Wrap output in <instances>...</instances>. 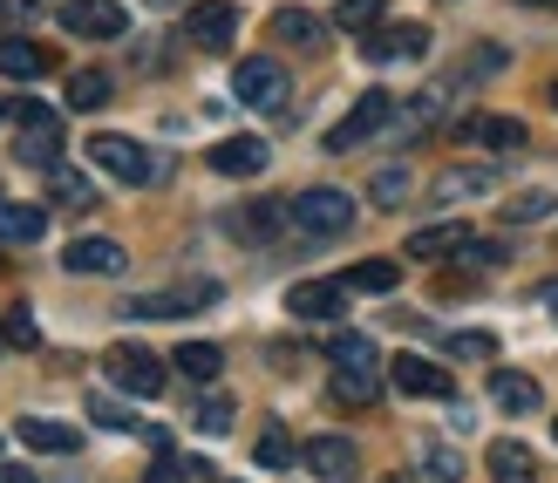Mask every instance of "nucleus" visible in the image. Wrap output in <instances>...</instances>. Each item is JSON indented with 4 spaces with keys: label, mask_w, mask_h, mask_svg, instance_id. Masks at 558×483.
Instances as JSON below:
<instances>
[{
    "label": "nucleus",
    "mask_w": 558,
    "mask_h": 483,
    "mask_svg": "<svg viewBox=\"0 0 558 483\" xmlns=\"http://www.w3.org/2000/svg\"><path fill=\"white\" fill-rule=\"evenodd\" d=\"M287 205H293V232H306V239H341L354 225V197L333 184H314V191L287 197Z\"/></svg>",
    "instance_id": "f257e3e1"
},
{
    "label": "nucleus",
    "mask_w": 558,
    "mask_h": 483,
    "mask_svg": "<svg viewBox=\"0 0 558 483\" xmlns=\"http://www.w3.org/2000/svg\"><path fill=\"white\" fill-rule=\"evenodd\" d=\"M423 463H429V483H457L463 476V463L450 457V449H423Z\"/></svg>",
    "instance_id": "58836bf2"
},
{
    "label": "nucleus",
    "mask_w": 558,
    "mask_h": 483,
    "mask_svg": "<svg viewBox=\"0 0 558 483\" xmlns=\"http://www.w3.org/2000/svg\"><path fill=\"white\" fill-rule=\"evenodd\" d=\"M144 483H191V463H178V457H157V463L144 470Z\"/></svg>",
    "instance_id": "ea45409f"
},
{
    "label": "nucleus",
    "mask_w": 558,
    "mask_h": 483,
    "mask_svg": "<svg viewBox=\"0 0 558 483\" xmlns=\"http://www.w3.org/2000/svg\"><path fill=\"white\" fill-rule=\"evenodd\" d=\"M396 279H402L396 259H361V266L348 273V293H396Z\"/></svg>",
    "instance_id": "cd10ccee"
},
{
    "label": "nucleus",
    "mask_w": 558,
    "mask_h": 483,
    "mask_svg": "<svg viewBox=\"0 0 558 483\" xmlns=\"http://www.w3.org/2000/svg\"><path fill=\"white\" fill-rule=\"evenodd\" d=\"M450 354H477L484 361V354H497V340L490 334H450Z\"/></svg>",
    "instance_id": "a19ab883"
},
{
    "label": "nucleus",
    "mask_w": 558,
    "mask_h": 483,
    "mask_svg": "<svg viewBox=\"0 0 558 483\" xmlns=\"http://www.w3.org/2000/svg\"><path fill=\"white\" fill-rule=\"evenodd\" d=\"M402 252L409 259H450V252H470V225H457V218L450 225H423Z\"/></svg>",
    "instance_id": "aec40b11"
},
{
    "label": "nucleus",
    "mask_w": 558,
    "mask_h": 483,
    "mask_svg": "<svg viewBox=\"0 0 558 483\" xmlns=\"http://www.w3.org/2000/svg\"><path fill=\"white\" fill-rule=\"evenodd\" d=\"M333 367H368V375H381V354H375V340L368 334H333Z\"/></svg>",
    "instance_id": "bb28decb"
},
{
    "label": "nucleus",
    "mask_w": 558,
    "mask_h": 483,
    "mask_svg": "<svg viewBox=\"0 0 558 483\" xmlns=\"http://www.w3.org/2000/svg\"><path fill=\"white\" fill-rule=\"evenodd\" d=\"M0 75H8V82H35V75H48V48L27 41V35H0Z\"/></svg>",
    "instance_id": "6ab92c4d"
},
{
    "label": "nucleus",
    "mask_w": 558,
    "mask_h": 483,
    "mask_svg": "<svg viewBox=\"0 0 558 483\" xmlns=\"http://www.w3.org/2000/svg\"><path fill=\"white\" fill-rule=\"evenodd\" d=\"M102 375L117 382L123 395H136V402H150V395H163V361L150 348H136V340H117V348L102 354Z\"/></svg>",
    "instance_id": "7ed1b4c3"
},
{
    "label": "nucleus",
    "mask_w": 558,
    "mask_h": 483,
    "mask_svg": "<svg viewBox=\"0 0 558 483\" xmlns=\"http://www.w3.org/2000/svg\"><path fill=\"white\" fill-rule=\"evenodd\" d=\"M272 35L287 41V48H320V14H306V8H279V14H272Z\"/></svg>",
    "instance_id": "5701e85b"
},
{
    "label": "nucleus",
    "mask_w": 558,
    "mask_h": 483,
    "mask_svg": "<svg viewBox=\"0 0 558 483\" xmlns=\"http://www.w3.org/2000/svg\"><path fill=\"white\" fill-rule=\"evenodd\" d=\"M551 212H558V197H551V191H524V197H511V205H505L511 225H532V218H551Z\"/></svg>",
    "instance_id": "72a5a7b5"
},
{
    "label": "nucleus",
    "mask_w": 558,
    "mask_h": 483,
    "mask_svg": "<svg viewBox=\"0 0 558 483\" xmlns=\"http://www.w3.org/2000/svg\"><path fill=\"white\" fill-rule=\"evenodd\" d=\"M14 436H21L27 449H41V457H69V449H82V436L69 430V422H48V415H21Z\"/></svg>",
    "instance_id": "dca6fc26"
},
{
    "label": "nucleus",
    "mask_w": 558,
    "mask_h": 483,
    "mask_svg": "<svg viewBox=\"0 0 558 483\" xmlns=\"http://www.w3.org/2000/svg\"><path fill=\"white\" fill-rule=\"evenodd\" d=\"M89 164L109 170V178H123V184H150V157H144V144H130V136H117V130L89 136Z\"/></svg>",
    "instance_id": "1a4fd4ad"
},
{
    "label": "nucleus",
    "mask_w": 558,
    "mask_h": 483,
    "mask_svg": "<svg viewBox=\"0 0 558 483\" xmlns=\"http://www.w3.org/2000/svg\"><path fill=\"white\" fill-rule=\"evenodd\" d=\"M381 14H388V0H341L333 27H341V35H368V27H381Z\"/></svg>",
    "instance_id": "7c9ffc66"
},
{
    "label": "nucleus",
    "mask_w": 558,
    "mask_h": 483,
    "mask_svg": "<svg viewBox=\"0 0 558 483\" xmlns=\"http://www.w3.org/2000/svg\"><path fill=\"white\" fill-rule=\"evenodd\" d=\"M232 96L245 109H279L287 102V69H279L272 55H245V62L232 69Z\"/></svg>",
    "instance_id": "0eeeda50"
},
{
    "label": "nucleus",
    "mask_w": 558,
    "mask_h": 483,
    "mask_svg": "<svg viewBox=\"0 0 558 483\" xmlns=\"http://www.w3.org/2000/svg\"><path fill=\"white\" fill-rule=\"evenodd\" d=\"M191 382H218V367H226V348H211V340H184V348L171 354Z\"/></svg>",
    "instance_id": "b1692460"
},
{
    "label": "nucleus",
    "mask_w": 558,
    "mask_h": 483,
    "mask_svg": "<svg viewBox=\"0 0 558 483\" xmlns=\"http://www.w3.org/2000/svg\"><path fill=\"white\" fill-rule=\"evenodd\" d=\"M551 109H558V82H551Z\"/></svg>",
    "instance_id": "49530a36"
},
{
    "label": "nucleus",
    "mask_w": 558,
    "mask_h": 483,
    "mask_svg": "<svg viewBox=\"0 0 558 483\" xmlns=\"http://www.w3.org/2000/svg\"><path fill=\"white\" fill-rule=\"evenodd\" d=\"M0 483H35V470H0Z\"/></svg>",
    "instance_id": "c03bdc74"
},
{
    "label": "nucleus",
    "mask_w": 558,
    "mask_h": 483,
    "mask_svg": "<svg viewBox=\"0 0 558 483\" xmlns=\"http://www.w3.org/2000/svg\"><path fill=\"white\" fill-rule=\"evenodd\" d=\"M368 197H375V205H402V197H409V170H375Z\"/></svg>",
    "instance_id": "e433bc0d"
},
{
    "label": "nucleus",
    "mask_w": 558,
    "mask_h": 483,
    "mask_svg": "<svg viewBox=\"0 0 558 483\" xmlns=\"http://www.w3.org/2000/svg\"><path fill=\"white\" fill-rule=\"evenodd\" d=\"M14 130H21V144H14L21 164H41V170L62 164V117H54L48 102H35V96L14 102Z\"/></svg>",
    "instance_id": "f03ea898"
},
{
    "label": "nucleus",
    "mask_w": 558,
    "mask_h": 483,
    "mask_svg": "<svg viewBox=\"0 0 558 483\" xmlns=\"http://www.w3.org/2000/svg\"><path fill=\"white\" fill-rule=\"evenodd\" d=\"M48 191H54V205H69V212L96 205V184L82 178V170H69V164H54V170H48Z\"/></svg>",
    "instance_id": "393cba45"
},
{
    "label": "nucleus",
    "mask_w": 558,
    "mask_h": 483,
    "mask_svg": "<svg viewBox=\"0 0 558 483\" xmlns=\"http://www.w3.org/2000/svg\"><path fill=\"white\" fill-rule=\"evenodd\" d=\"M41 232H48L41 205H14V197H0V239H8V245H35Z\"/></svg>",
    "instance_id": "412c9836"
},
{
    "label": "nucleus",
    "mask_w": 558,
    "mask_h": 483,
    "mask_svg": "<svg viewBox=\"0 0 558 483\" xmlns=\"http://www.w3.org/2000/svg\"><path fill=\"white\" fill-rule=\"evenodd\" d=\"M184 35L198 41L205 55H226L232 35H239V8H232V0H198V8L184 14Z\"/></svg>",
    "instance_id": "9b49d317"
},
{
    "label": "nucleus",
    "mask_w": 558,
    "mask_h": 483,
    "mask_svg": "<svg viewBox=\"0 0 558 483\" xmlns=\"http://www.w3.org/2000/svg\"><path fill=\"white\" fill-rule=\"evenodd\" d=\"M287 225H293V205H272V197H266V205H253V212L239 218V232L245 239H279Z\"/></svg>",
    "instance_id": "c85d7f7f"
},
{
    "label": "nucleus",
    "mask_w": 558,
    "mask_h": 483,
    "mask_svg": "<svg viewBox=\"0 0 558 483\" xmlns=\"http://www.w3.org/2000/svg\"><path fill=\"white\" fill-rule=\"evenodd\" d=\"M457 136H463V144H490V150H518V144H532L518 117H463Z\"/></svg>",
    "instance_id": "f3484780"
},
{
    "label": "nucleus",
    "mask_w": 558,
    "mask_h": 483,
    "mask_svg": "<svg viewBox=\"0 0 558 483\" xmlns=\"http://www.w3.org/2000/svg\"><path fill=\"white\" fill-rule=\"evenodd\" d=\"M293 457H300V449H293V436L272 422V430L259 436V470H293Z\"/></svg>",
    "instance_id": "473e14b6"
},
{
    "label": "nucleus",
    "mask_w": 558,
    "mask_h": 483,
    "mask_svg": "<svg viewBox=\"0 0 558 483\" xmlns=\"http://www.w3.org/2000/svg\"><path fill=\"white\" fill-rule=\"evenodd\" d=\"M62 27H69V35H82V41H123L130 35V14L117 8V0H69Z\"/></svg>",
    "instance_id": "6e6552de"
},
{
    "label": "nucleus",
    "mask_w": 558,
    "mask_h": 483,
    "mask_svg": "<svg viewBox=\"0 0 558 483\" xmlns=\"http://www.w3.org/2000/svg\"><path fill=\"white\" fill-rule=\"evenodd\" d=\"M0 348H8V334H0Z\"/></svg>",
    "instance_id": "09e8293b"
},
{
    "label": "nucleus",
    "mask_w": 558,
    "mask_h": 483,
    "mask_svg": "<svg viewBox=\"0 0 558 483\" xmlns=\"http://www.w3.org/2000/svg\"><path fill=\"white\" fill-rule=\"evenodd\" d=\"M0 117H8V109H0Z\"/></svg>",
    "instance_id": "8fccbe9b"
},
{
    "label": "nucleus",
    "mask_w": 558,
    "mask_h": 483,
    "mask_svg": "<svg viewBox=\"0 0 558 483\" xmlns=\"http://www.w3.org/2000/svg\"><path fill=\"white\" fill-rule=\"evenodd\" d=\"M490 470H497V483H532V476H538V457H532L518 436H497V443H490Z\"/></svg>",
    "instance_id": "4be33fe9"
},
{
    "label": "nucleus",
    "mask_w": 558,
    "mask_h": 483,
    "mask_svg": "<svg viewBox=\"0 0 558 483\" xmlns=\"http://www.w3.org/2000/svg\"><path fill=\"white\" fill-rule=\"evenodd\" d=\"M490 402L505 415H532V409H545V388L532 375H518V367H497V375H490Z\"/></svg>",
    "instance_id": "2eb2a0df"
},
{
    "label": "nucleus",
    "mask_w": 558,
    "mask_h": 483,
    "mask_svg": "<svg viewBox=\"0 0 558 483\" xmlns=\"http://www.w3.org/2000/svg\"><path fill=\"white\" fill-rule=\"evenodd\" d=\"M191 422H198L205 436H226L232 430V402H226V395H205V402L191 409Z\"/></svg>",
    "instance_id": "f704fd0d"
},
{
    "label": "nucleus",
    "mask_w": 558,
    "mask_h": 483,
    "mask_svg": "<svg viewBox=\"0 0 558 483\" xmlns=\"http://www.w3.org/2000/svg\"><path fill=\"white\" fill-rule=\"evenodd\" d=\"M551 436H558V415H551Z\"/></svg>",
    "instance_id": "de8ad7c7"
},
{
    "label": "nucleus",
    "mask_w": 558,
    "mask_h": 483,
    "mask_svg": "<svg viewBox=\"0 0 558 483\" xmlns=\"http://www.w3.org/2000/svg\"><path fill=\"white\" fill-rule=\"evenodd\" d=\"M470 259H477V266H505V259H511V252H505V245H497V239H470Z\"/></svg>",
    "instance_id": "79ce46f5"
},
{
    "label": "nucleus",
    "mask_w": 558,
    "mask_h": 483,
    "mask_svg": "<svg viewBox=\"0 0 558 483\" xmlns=\"http://www.w3.org/2000/svg\"><path fill=\"white\" fill-rule=\"evenodd\" d=\"M538 300H545L551 314H558V279H545V287H538Z\"/></svg>",
    "instance_id": "37998d69"
},
{
    "label": "nucleus",
    "mask_w": 558,
    "mask_h": 483,
    "mask_svg": "<svg viewBox=\"0 0 558 483\" xmlns=\"http://www.w3.org/2000/svg\"><path fill=\"white\" fill-rule=\"evenodd\" d=\"M388 123H396V96H388V89H361V102L327 130V150H361V144H368V136H381Z\"/></svg>",
    "instance_id": "20e7f679"
},
{
    "label": "nucleus",
    "mask_w": 558,
    "mask_h": 483,
    "mask_svg": "<svg viewBox=\"0 0 558 483\" xmlns=\"http://www.w3.org/2000/svg\"><path fill=\"white\" fill-rule=\"evenodd\" d=\"M361 55L368 62H423L429 55V27L423 21H381L361 35Z\"/></svg>",
    "instance_id": "423d86ee"
},
{
    "label": "nucleus",
    "mask_w": 558,
    "mask_h": 483,
    "mask_svg": "<svg viewBox=\"0 0 558 483\" xmlns=\"http://www.w3.org/2000/svg\"><path fill=\"white\" fill-rule=\"evenodd\" d=\"M211 300H218L211 279H191V287H171V293H136V300L117 306V314H130V321H178V314H198V306H211Z\"/></svg>",
    "instance_id": "39448f33"
},
{
    "label": "nucleus",
    "mask_w": 558,
    "mask_h": 483,
    "mask_svg": "<svg viewBox=\"0 0 558 483\" xmlns=\"http://www.w3.org/2000/svg\"><path fill=\"white\" fill-rule=\"evenodd\" d=\"M293 321H341L348 314V279H300L287 293Z\"/></svg>",
    "instance_id": "f8f14e48"
},
{
    "label": "nucleus",
    "mask_w": 558,
    "mask_h": 483,
    "mask_svg": "<svg viewBox=\"0 0 558 483\" xmlns=\"http://www.w3.org/2000/svg\"><path fill=\"white\" fill-rule=\"evenodd\" d=\"M497 184V170H477V164H470V170H442V178H436V197H442V205H457V197H477V191H490Z\"/></svg>",
    "instance_id": "a878e982"
},
{
    "label": "nucleus",
    "mask_w": 558,
    "mask_h": 483,
    "mask_svg": "<svg viewBox=\"0 0 558 483\" xmlns=\"http://www.w3.org/2000/svg\"><path fill=\"white\" fill-rule=\"evenodd\" d=\"M524 8H558V0H524Z\"/></svg>",
    "instance_id": "a18cd8bd"
},
{
    "label": "nucleus",
    "mask_w": 558,
    "mask_h": 483,
    "mask_svg": "<svg viewBox=\"0 0 558 483\" xmlns=\"http://www.w3.org/2000/svg\"><path fill=\"white\" fill-rule=\"evenodd\" d=\"M89 415L102 422V430H136V415L123 402H109V395H89Z\"/></svg>",
    "instance_id": "4c0bfd02"
},
{
    "label": "nucleus",
    "mask_w": 558,
    "mask_h": 483,
    "mask_svg": "<svg viewBox=\"0 0 558 483\" xmlns=\"http://www.w3.org/2000/svg\"><path fill=\"white\" fill-rule=\"evenodd\" d=\"M266 164H272V150L259 144V136H226V144H211V170H218V178H259Z\"/></svg>",
    "instance_id": "4468645a"
},
{
    "label": "nucleus",
    "mask_w": 558,
    "mask_h": 483,
    "mask_svg": "<svg viewBox=\"0 0 558 483\" xmlns=\"http://www.w3.org/2000/svg\"><path fill=\"white\" fill-rule=\"evenodd\" d=\"M388 382H396L402 395L442 402V395H450V367H442V361H423V354H396V361H388Z\"/></svg>",
    "instance_id": "ddd939ff"
},
{
    "label": "nucleus",
    "mask_w": 558,
    "mask_h": 483,
    "mask_svg": "<svg viewBox=\"0 0 558 483\" xmlns=\"http://www.w3.org/2000/svg\"><path fill=\"white\" fill-rule=\"evenodd\" d=\"M0 334H8V348H41V327H35V314H27V306H8Z\"/></svg>",
    "instance_id": "c9c22d12"
},
{
    "label": "nucleus",
    "mask_w": 558,
    "mask_h": 483,
    "mask_svg": "<svg viewBox=\"0 0 558 483\" xmlns=\"http://www.w3.org/2000/svg\"><path fill=\"white\" fill-rule=\"evenodd\" d=\"M62 266H69V273H123L130 252H123L117 239H75V245L62 252Z\"/></svg>",
    "instance_id": "a211bd4d"
},
{
    "label": "nucleus",
    "mask_w": 558,
    "mask_h": 483,
    "mask_svg": "<svg viewBox=\"0 0 558 483\" xmlns=\"http://www.w3.org/2000/svg\"><path fill=\"white\" fill-rule=\"evenodd\" d=\"M102 102H109V75L102 69L69 75V109H102Z\"/></svg>",
    "instance_id": "2f4dec72"
},
{
    "label": "nucleus",
    "mask_w": 558,
    "mask_h": 483,
    "mask_svg": "<svg viewBox=\"0 0 558 483\" xmlns=\"http://www.w3.org/2000/svg\"><path fill=\"white\" fill-rule=\"evenodd\" d=\"M300 470H314L327 483H348V476H361V449L348 436H306L300 443Z\"/></svg>",
    "instance_id": "9d476101"
},
{
    "label": "nucleus",
    "mask_w": 558,
    "mask_h": 483,
    "mask_svg": "<svg viewBox=\"0 0 558 483\" xmlns=\"http://www.w3.org/2000/svg\"><path fill=\"white\" fill-rule=\"evenodd\" d=\"M333 395L354 409H368L375 395H381V375H368V367H333Z\"/></svg>",
    "instance_id": "c756f323"
}]
</instances>
